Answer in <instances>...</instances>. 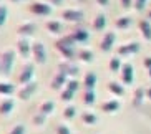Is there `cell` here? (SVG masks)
<instances>
[{
  "label": "cell",
  "mask_w": 151,
  "mask_h": 134,
  "mask_svg": "<svg viewBox=\"0 0 151 134\" xmlns=\"http://www.w3.org/2000/svg\"><path fill=\"white\" fill-rule=\"evenodd\" d=\"M14 60H15V51L14 50H4L0 53V71L4 75H9L12 66H14Z\"/></svg>",
  "instance_id": "6da1fadb"
},
{
  "label": "cell",
  "mask_w": 151,
  "mask_h": 134,
  "mask_svg": "<svg viewBox=\"0 0 151 134\" xmlns=\"http://www.w3.org/2000/svg\"><path fill=\"white\" fill-rule=\"evenodd\" d=\"M32 55H33V60L37 65H43L47 61V51H45V46L42 41H37L32 45Z\"/></svg>",
  "instance_id": "7a4b0ae2"
},
{
  "label": "cell",
  "mask_w": 151,
  "mask_h": 134,
  "mask_svg": "<svg viewBox=\"0 0 151 134\" xmlns=\"http://www.w3.org/2000/svg\"><path fill=\"white\" fill-rule=\"evenodd\" d=\"M32 78H33V65H32V63H25L22 66L20 75H18V81L25 86V85H28V83H32Z\"/></svg>",
  "instance_id": "3957f363"
},
{
  "label": "cell",
  "mask_w": 151,
  "mask_h": 134,
  "mask_svg": "<svg viewBox=\"0 0 151 134\" xmlns=\"http://www.w3.org/2000/svg\"><path fill=\"white\" fill-rule=\"evenodd\" d=\"M58 73H63V75H70V76H78L80 70L76 65H73L71 61H62L58 65Z\"/></svg>",
  "instance_id": "277c9868"
},
{
  "label": "cell",
  "mask_w": 151,
  "mask_h": 134,
  "mask_svg": "<svg viewBox=\"0 0 151 134\" xmlns=\"http://www.w3.org/2000/svg\"><path fill=\"white\" fill-rule=\"evenodd\" d=\"M30 12L35 15H50L52 14V7L43 2H35V4L30 5Z\"/></svg>",
  "instance_id": "5b68a950"
},
{
  "label": "cell",
  "mask_w": 151,
  "mask_h": 134,
  "mask_svg": "<svg viewBox=\"0 0 151 134\" xmlns=\"http://www.w3.org/2000/svg\"><path fill=\"white\" fill-rule=\"evenodd\" d=\"M62 18H65L67 22H81L83 20V12L81 10H63Z\"/></svg>",
  "instance_id": "8992f818"
},
{
  "label": "cell",
  "mask_w": 151,
  "mask_h": 134,
  "mask_svg": "<svg viewBox=\"0 0 151 134\" xmlns=\"http://www.w3.org/2000/svg\"><path fill=\"white\" fill-rule=\"evenodd\" d=\"M116 40V35L113 33V31H108L106 35L103 36L101 43H100V48L103 50V51H110L111 48H113V43H115Z\"/></svg>",
  "instance_id": "52a82bcc"
},
{
  "label": "cell",
  "mask_w": 151,
  "mask_h": 134,
  "mask_svg": "<svg viewBox=\"0 0 151 134\" xmlns=\"http://www.w3.org/2000/svg\"><path fill=\"white\" fill-rule=\"evenodd\" d=\"M35 91H37V83H33V81H32V83L25 85L22 89H20V91H18V98H20V99H30L32 94L35 93Z\"/></svg>",
  "instance_id": "ba28073f"
},
{
  "label": "cell",
  "mask_w": 151,
  "mask_h": 134,
  "mask_svg": "<svg viewBox=\"0 0 151 134\" xmlns=\"http://www.w3.org/2000/svg\"><path fill=\"white\" fill-rule=\"evenodd\" d=\"M17 51L20 55H22L23 58H27L28 55L32 53V46H30V43H28L25 38H20V40L17 41Z\"/></svg>",
  "instance_id": "9c48e42d"
},
{
  "label": "cell",
  "mask_w": 151,
  "mask_h": 134,
  "mask_svg": "<svg viewBox=\"0 0 151 134\" xmlns=\"http://www.w3.org/2000/svg\"><path fill=\"white\" fill-rule=\"evenodd\" d=\"M121 73H123V83H124V85H131V83H133V80H134L133 66H131L129 63L123 65V68H121Z\"/></svg>",
  "instance_id": "30bf717a"
},
{
  "label": "cell",
  "mask_w": 151,
  "mask_h": 134,
  "mask_svg": "<svg viewBox=\"0 0 151 134\" xmlns=\"http://www.w3.org/2000/svg\"><path fill=\"white\" fill-rule=\"evenodd\" d=\"M138 50H139V45L136 43V41H131V43H128V45H123V46H120L118 48V55H133V53H136Z\"/></svg>",
  "instance_id": "8fae6325"
},
{
  "label": "cell",
  "mask_w": 151,
  "mask_h": 134,
  "mask_svg": "<svg viewBox=\"0 0 151 134\" xmlns=\"http://www.w3.org/2000/svg\"><path fill=\"white\" fill-rule=\"evenodd\" d=\"M75 43L76 41L71 38V35H67V36H63V38H60V40H57L55 46L57 48H75Z\"/></svg>",
  "instance_id": "7c38bea8"
},
{
  "label": "cell",
  "mask_w": 151,
  "mask_h": 134,
  "mask_svg": "<svg viewBox=\"0 0 151 134\" xmlns=\"http://www.w3.org/2000/svg\"><path fill=\"white\" fill-rule=\"evenodd\" d=\"M14 106H15V101L12 98L4 99V101L0 103V114H2V116L10 114V113H12V109H14Z\"/></svg>",
  "instance_id": "4fadbf2b"
},
{
  "label": "cell",
  "mask_w": 151,
  "mask_h": 134,
  "mask_svg": "<svg viewBox=\"0 0 151 134\" xmlns=\"http://www.w3.org/2000/svg\"><path fill=\"white\" fill-rule=\"evenodd\" d=\"M35 31V23H23V25H20V27L17 28V33L20 36H28V35H32Z\"/></svg>",
  "instance_id": "5bb4252c"
},
{
  "label": "cell",
  "mask_w": 151,
  "mask_h": 134,
  "mask_svg": "<svg viewBox=\"0 0 151 134\" xmlns=\"http://www.w3.org/2000/svg\"><path fill=\"white\" fill-rule=\"evenodd\" d=\"M67 75H63V73H57L55 78L52 80V88L53 89H60L63 85H67Z\"/></svg>",
  "instance_id": "9a60e30c"
},
{
  "label": "cell",
  "mask_w": 151,
  "mask_h": 134,
  "mask_svg": "<svg viewBox=\"0 0 151 134\" xmlns=\"http://www.w3.org/2000/svg\"><path fill=\"white\" fill-rule=\"evenodd\" d=\"M90 33L85 28H76V30H73V33H71V38L75 41H86L88 40Z\"/></svg>",
  "instance_id": "2e32d148"
},
{
  "label": "cell",
  "mask_w": 151,
  "mask_h": 134,
  "mask_svg": "<svg viewBox=\"0 0 151 134\" xmlns=\"http://www.w3.org/2000/svg\"><path fill=\"white\" fill-rule=\"evenodd\" d=\"M85 88L88 89V91H93V88H95V85H96V75H95L93 71H90V73H86V76H85Z\"/></svg>",
  "instance_id": "e0dca14e"
},
{
  "label": "cell",
  "mask_w": 151,
  "mask_h": 134,
  "mask_svg": "<svg viewBox=\"0 0 151 134\" xmlns=\"http://www.w3.org/2000/svg\"><path fill=\"white\" fill-rule=\"evenodd\" d=\"M76 56L85 63H91L95 58L93 51H90V50H78V51H76Z\"/></svg>",
  "instance_id": "ac0fdd59"
},
{
  "label": "cell",
  "mask_w": 151,
  "mask_h": 134,
  "mask_svg": "<svg viewBox=\"0 0 151 134\" xmlns=\"http://www.w3.org/2000/svg\"><path fill=\"white\" fill-rule=\"evenodd\" d=\"M53 109H55V103H53V101H45V103L40 104L38 113H42V114H45V116H48L50 113H53Z\"/></svg>",
  "instance_id": "d6986e66"
},
{
  "label": "cell",
  "mask_w": 151,
  "mask_h": 134,
  "mask_svg": "<svg viewBox=\"0 0 151 134\" xmlns=\"http://www.w3.org/2000/svg\"><path fill=\"white\" fill-rule=\"evenodd\" d=\"M108 89H110L113 94H116V96H123L124 94V88L121 85H118L116 81H110V83H108Z\"/></svg>",
  "instance_id": "ffe728a7"
},
{
  "label": "cell",
  "mask_w": 151,
  "mask_h": 134,
  "mask_svg": "<svg viewBox=\"0 0 151 134\" xmlns=\"http://www.w3.org/2000/svg\"><path fill=\"white\" fill-rule=\"evenodd\" d=\"M139 28H141V33L146 40H151V25L148 20H141L139 22Z\"/></svg>",
  "instance_id": "44dd1931"
},
{
  "label": "cell",
  "mask_w": 151,
  "mask_h": 134,
  "mask_svg": "<svg viewBox=\"0 0 151 134\" xmlns=\"http://www.w3.org/2000/svg\"><path fill=\"white\" fill-rule=\"evenodd\" d=\"M120 109V103L118 101H108V103L101 104V111L105 113H115Z\"/></svg>",
  "instance_id": "7402d4cb"
},
{
  "label": "cell",
  "mask_w": 151,
  "mask_h": 134,
  "mask_svg": "<svg viewBox=\"0 0 151 134\" xmlns=\"http://www.w3.org/2000/svg\"><path fill=\"white\" fill-rule=\"evenodd\" d=\"M105 27H106V17L103 14L96 15V18H95V22H93V28L95 30H103Z\"/></svg>",
  "instance_id": "603a6c76"
},
{
  "label": "cell",
  "mask_w": 151,
  "mask_h": 134,
  "mask_svg": "<svg viewBox=\"0 0 151 134\" xmlns=\"http://www.w3.org/2000/svg\"><path fill=\"white\" fill-rule=\"evenodd\" d=\"M62 23L60 22H55V20H50V22H47V30L50 31V33H60L62 31Z\"/></svg>",
  "instance_id": "cb8c5ba5"
},
{
  "label": "cell",
  "mask_w": 151,
  "mask_h": 134,
  "mask_svg": "<svg viewBox=\"0 0 151 134\" xmlns=\"http://www.w3.org/2000/svg\"><path fill=\"white\" fill-rule=\"evenodd\" d=\"M131 25V18L129 17H121L116 20V28H120V30H124V28H128Z\"/></svg>",
  "instance_id": "d4e9b609"
},
{
  "label": "cell",
  "mask_w": 151,
  "mask_h": 134,
  "mask_svg": "<svg viewBox=\"0 0 151 134\" xmlns=\"http://www.w3.org/2000/svg\"><path fill=\"white\" fill-rule=\"evenodd\" d=\"M85 124H96V116H95L93 113H83V116H81Z\"/></svg>",
  "instance_id": "484cf974"
},
{
  "label": "cell",
  "mask_w": 151,
  "mask_h": 134,
  "mask_svg": "<svg viewBox=\"0 0 151 134\" xmlns=\"http://www.w3.org/2000/svg\"><path fill=\"white\" fill-rule=\"evenodd\" d=\"M121 61H120V58H111V61H110V71H113V73H116V71H120L121 70Z\"/></svg>",
  "instance_id": "4316f807"
},
{
  "label": "cell",
  "mask_w": 151,
  "mask_h": 134,
  "mask_svg": "<svg viewBox=\"0 0 151 134\" xmlns=\"http://www.w3.org/2000/svg\"><path fill=\"white\" fill-rule=\"evenodd\" d=\"M14 85H10V83H0V94H10L14 93Z\"/></svg>",
  "instance_id": "83f0119b"
},
{
  "label": "cell",
  "mask_w": 151,
  "mask_h": 134,
  "mask_svg": "<svg viewBox=\"0 0 151 134\" xmlns=\"http://www.w3.org/2000/svg\"><path fill=\"white\" fill-rule=\"evenodd\" d=\"M83 103L85 104H90V106L95 104V93H93V91H88V89H86V93L83 94Z\"/></svg>",
  "instance_id": "f1b7e54d"
},
{
  "label": "cell",
  "mask_w": 151,
  "mask_h": 134,
  "mask_svg": "<svg viewBox=\"0 0 151 134\" xmlns=\"http://www.w3.org/2000/svg\"><path fill=\"white\" fill-rule=\"evenodd\" d=\"M145 94H146V91H145L143 88H138L136 89V93H134V104H136V106L143 101V96H145Z\"/></svg>",
  "instance_id": "f546056e"
},
{
  "label": "cell",
  "mask_w": 151,
  "mask_h": 134,
  "mask_svg": "<svg viewBox=\"0 0 151 134\" xmlns=\"http://www.w3.org/2000/svg\"><path fill=\"white\" fill-rule=\"evenodd\" d=\"M75 114H76V109L73 106H68V108H65V109H63V116L67 118V119H71Z\"/></svg>",
  "instance_id": "4dcf8cb0"
},
{
  "label": "cell",
  "mask_w": 151,
  "mask_h": 134,
  "mask_svg": "<svg viewBox=\"0 0 151 134\" xmlns=\"http://www.w3.org/2000/svg\"><path fill=\"white\" fill-rule=\"evenodd\" d=\"M78 88H80V83H78L76 80H70L67 83V89H70V91H73V93L78 91Z\"/></svg>",
  "instance_id": "1f68e13d"
},
{
  "label": "cell",
  "mask_w": 151,
  "mask_h": 134,
  "mask_svg": "<svg viewBox=\"0 0 151 134\" xmlns=\"http://www.w3.org/2000/svg\"><path fill=\"white\" fill-rule=\"evenodd\" d=\"M7 12H9L7 7H5V5H0V27H2L5 23V20H7Z\"/></svg>",
  "instance_id": "d6a6232c"
},
{
  "label": "cell",
  "mask_w": 151,
  "mask_h": 134,
  "mask_svg": "<svg viewBox=\"0 0 151 134\" xmlns=\"http://www.w3.org/2000/svg\"><path fill=\"white\" fill-rule=\"evenodd\" d=\"M45 118H47L45 114H42V113H37L35 116H33V123H35L37 126H42V124L45 123Z\"/></svg>",
  "instance_id": "836d02e7"
},
{
  "label": "cell",
  "mask_w": 151,
  "mask_h": 134,
  "mask_svg": "<svg viewBox=\"0 0 151 134\" xmlns=\"http://www.w3.org/2000/svg\"><path fill=\"white\" fill-rule=\"evenodd\" d=\"M73 94H75L73 91H70V89L65 88V89L62 91V99H63V101H70V99L73 98Z\"/></svg>",
  "instance_id": "e575fe53"
},
{
  "label": "cell",
  "mask_w": 151,
  "mask_h": 134,
  "mask_svg": "<svg viewBox=\"0 0 151 134\" xmlns=\"http://www.w3.org/2000/svg\"><path fill=\"white\" fill-rule=\"evenodd\" d=\"M9 134H25V128H23V124H17Z\"/></svg>",
  "instance_id": "d590c367"
},
{
  "label": "cell",
  "mask_w": 151,
  "mask_h": 134,
  "mask_svg": "<svg viewBox=\"0 0 151 134\" xmlns=\"http://www.w3.org/2000/svg\"><path fill=\"white\" fill-rule=\"evenodd\" d=\"M57 134H70V129H68L65 124H58L57 126Z\"/></svg>",
  "instance_id": "8d00e7d4"
},
{
  "label": "cell",
  "mask_w": 151,
  "mask_h": 134,
  "mask_svg": "<svg viewBox=\"0 0 151 134\" xmlns=\"http://www.w3.org/2000/svg\"><path fill=\"white\" fill-rule=\"evenodd\" d=\"M146 2H148V0H136V2H134V9H136L138 12H141V10L145 9Z\"/></svg>",
  "instance_id": "74e56055"
},
{
  "label": "cell",
  "mask_w": 151,
  "mask_h": 134,
  "mask_svg": "<svg viewBox=\"0 0 151 134\" xmlns=\"http://www.w3.org/2000/svg\"><path fill=\"white\" fill-rule=\"evenodd\" d=\"M131 4H133L131 0H121V5H123L124 9H129V7H131Z\"/></svg>",
  "instance_id": "f35d334b"
},
{
  "label": "cell",
  "mask_w": 151,
  "mask_h": 134,
  "mask_svg": "<svg viewBox=\"0 0 151 134\" xmlns=\"http://www.w3.org/2000/svg\"><path fill=\"white\" fill-rule=\"evenodd\" d=\"M145 66H146L148 70H150V68H151V56H148V58L145 60Z\"/></svg>",
  "instance_id": "ab89813d"
},
{
  "label": "cell",
  "mask_w": 151,
  "mask_h": 134,
  "mask_svg": "<svg viewBox=\"0 0 151 134\" xmlns=\"http://www.w3.org/2000/svg\"><path fill=\"white\" fill-rule=\"evenodd\" d=\"M48 2H50V5H62L63 0H48Z\"/></svg>",
  "instance_id": "60d3db41"
},
{
  "label": "cell",
  "mask_w": 151,
  "mask_h": 134,
  "mask_svg": "<svg viewBox=\"0 0 151 134\" xmlns=\"http://www.w3.org/2000/svg\"><path fill=\"white\" fill-rule=\"evenodd\" d=\"M96 2L100 5H108V4H110V0H96Z\"/></svg>",
  "instance_id": "b9f144b4"
},
{
  "label": "cell",
  "mask_w": 151,
  "mask_h": 134,
  "mask_svg": "<svg viewBox=\"0 0 151 134\" xmlns=\"http://www.w3.org/2000/svg\"><path fill=\"white\" fill-rule=\"evenodd\" d=\"M146 96H148V98L151 99V88H150V89H148V91H146Z\"/></svg>",
  "instance_id": "7bdbcfd3"
},
{
  "label": "cell",
  "mask_w": 151,
  "mask_h": 134,
  "mask_svg": "<svg viewBox=\"0 0 151 134\" xmlns=\"http://www.w3.org/2000/svg\"><path fill=\"white\" fill-rule=\"evenodd\" d=\"M10 2H14V4H18V2H23V0H10Z\"/></svg>",
  "instance_id": "ee69618b"
},
{
  "label": "cell",
  "mask_w": 151,
  "mask_h": 134,
  "mask_svg": "<svg viewBox=\"0 0 151 134\" xmlns=\"http://www.w3.org/2000/svg\"><path fill=\"white\" fill-rule=\"evenodd\" d=\"M148 71H150V76H151V68H150V70H148Z\"/></svg>",
  "instance_id": "f6af8a7d"
},
{
  "label": "cell",
  "mask_w": 151,
  "mask_h": 134,
  "mask_svg": "<svg viewBox=\"0 0 151 134\" xmlns=\"http://www.w3.org/2000/svg\"><path fill=\"white\" fill-rule=\"evenodd\" d=\"M148 17H150V18H151V12H150V15H148Z\"/></svg>",
  "instance_id": "bcb514c9"
}]
</instances>
